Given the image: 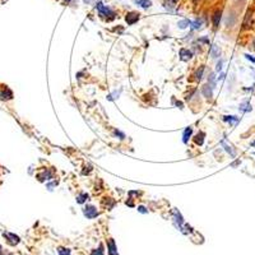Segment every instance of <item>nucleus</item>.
Returning a JSON list of instances; mask_svg holds the SVG:
<instances>
[{"instance_id": "3", "label": "nucleus", "mask_w": 255, "mask_h": 255, "mask_svg": "<svg viewBox=\"0 0 255 255\" xmlns=\"http://www.w3.org/2000/svg\"><path fill=\"white\" fill-rule=\"evenodd\" d=\"M125 21L128 24H134V23H137L139 21V14L138 13H135V12H131V13H128L126 17H125Z\"/></svg>"}, {"instance_id": "24", "label": "nucleus", "mask_w": 255, "mask_h": 255, "mask_svg": "<svg viewBox=\"0 0 255 255\" xmlns=\"http://www.w3.org/2000/svg\"><path fill=\"white\" fill-rule=\"evenodd\" d=\"M191 24H193V28L199 29V28L202 27V21H195V22H193Z\"/></svg>"}, {"instance_id": "17", "label": "nucleus", "mask_w": 255, "mask_h": 255, "mask_svg": "<svg viewBox=\"0 0 255 255\" xmlns=\"http://www.w3.org/2000/svg\"><path fill=\"white\" fill-rule=\"evenodd\" d=\"M87 199H88V194H86V193H82V194H79L78 197H76V202H78L79 204L84 203Z\"/></svg>"}, {"instance_id": "33", "label": "nucleus", "mask_w": 255, "mask_h": 255, "mask_svg": "<svg viewBox=\"0 0 255 255\" xmlns=\"http://www.w3.org/2000/svg\"><path fill=\"white\" fill-rule=\"evenodd\" d=\"M194 2H195V3H197V2H198V0H194Z\"/></svg>"}, {"instance_id": "30", "label": "nucleus", "mask_w": 255, "mask_h": 255, "mask_svg": "<svg viewBox=\"0 0 255 255\" xmlns=\"http://www.w3.org/2000/svg\"><path fill=\"white\" fill-rule=\"evenodd\" d=\"M138 210H139V212H142V213H147V210H146V208H144V207H139V208H138Z\"/></svg>"}, {"instance_id": "7", "label": "nucleus", "mask_w": 255, "mask_h": 255, "mask_svg": "<svg viewBox=\"0 0 255 255\" xmlns=\"http://www.w3.org/2000/svg\"><path fill=\"white\" fill-rule=\"evenodd\" d=\"M97 9H98V12H100L101 15H115L111 10L108 9L107 6H104V4H101V3L97 5Z\"/></svg>"}, {"instance_id": "4", "label": "nucleus", "mask_w": 255, "mask_h": 255, "mask_svg": "<svg viewBox=\"0 0 255 255\" xmlns=\"http://www.w3.org/2000/svg\"><path fill=\"white\" fill-rule=\"evenodd\" d=\"M253 18H254V12L253 10H249L248 14L245 17V21H244V28H250L253 26Z\"/></svg>"}, {"instance_id": "2", "label": "nucleus", "mask_w": 255, "mask_h": 255, "mask_svg": "<svg viewBox=\"0 0 255 255\" xmlns=\"http://www.w3.org/2000/svg\"><path fill=\"white\" fill-rule=\"evenodd\" d=\"M4 235V237L8 240V242H9L10 245H17V244H19V237L17 236V235H14V233H10V232H4L3 233Z\"/></svg>"}, {"instance_id": "27", "label": "nucleus", "mask_w": 255, "mask_h": 255, "mask_svg": "<svg viewBox=\"0 0 255 255\" xmlns=\"http://www.w3.org/2000/svg\"><path fill=\"white\" fill-rule=\"evenodd\" d=\"M114 134L116 135V137H120V139H124L125 138V135L121 131H119V130H114Z\"/></svg>"}, {"instance_id": "9", "label": "nucleus", "mask_w": 255, "mask_h": 255, "mask_svg": "<svg viewBox=\"0 0 255 255\" xmlns=\"http://www.w3.org/2000/svg\"><path fill=\"white\" fill-rule=\"evenodd\" d=\"M212 89H213V87L209 86V84H206V86H203V88H202V93L204 95V97H207V98H212Z\"/></svg>"}, {"instance_id": "12", "label": "nucleus", "mask_w": 255, "mask_h": 255, "mask_svg": "<svg viewBox=\"0 0 255 255\" xmlns=\"http://www.w3.org/2000/svg\"><path fill=\"white\" fill-rule=\"evenodd\" d=\"M204 137H206V134L204 133H198L197 135H195V138H194V142L197 146H203V143H204Z\"/></svg>"}, {"instance_id": "31", "label": "nucleus", "mask_w": 255, "mask_h": 255, "mask_svg": "<svg viewBox=\"0 0 255 255\" xmlns=\"http://www.w3.org/2000/svg\"><path fill=\"white\" fill-rule=\"evenodd\" d=\"M2 253H3V248H2V246H0V254H2Z\"/></svg>"}, {"instance_id": "22", "label": "nucleus", "mask_w": 255, "mask_h": 255, "mask_svg": "<svg viewBox=\"0 0 255 255\" xmlns=\"http://www.w3.org/2000/svg\"><path fill=\"white\" fill-rule=\"evenodd\" d=\"M223 120H225V121H230V123H231V121L237 123V121H239V119H237L236 116H225Z\"/></svg>"}, {"instance_id": "29", "label": "nucleus", "mask_w": 255, "mask_h": 255, "mask_svg": "<svg viewBox=\"0 0 255 255\" xmlns=\"http://www.w3.org/2000/svg\"><path fill=\"white\" fill-rule=\"evenodd\" d=\"M221 69H222V61H219V63L217 64V72H219Z\"/></svg>"}, {"instance_id": "18", "label": "nucleus", "mask_w": 255, "mask_h": 255, "mask_svg": "<svg viewBox=\"0 0 255 255\" xmlns=\"http://www.w3.org/2000/svg\"><path fill=\"white\" fill-rule=\"evenodd\" d=\"M57 253H59V255H70V250L68 248H63V246L57 248Z\"/></svg>"}, {"instance_id": "14", "label": "nucleus", "mask_w": 255, "mask_h": 255, "mask_svg": "<svg viewBox=\"0 0 255 255\" xmlns=\"http://www.w3.org/2000/svg\"><path fill=\"white\" fill-rule=\"evenodd\" d=\"M177 2H178V0H165V6L167 8V9H170V10H172V9H174V8L176 6Z\"/></svg>"}, {"instance_id": "25", "label": "nucleus", "mask_w": 255, "mask_h": 255, "mask_svg": "<svg viewBox=\"0 0 255 255\" xmlns=\"http://www.w3.org/2000/svg\"><path fill=\"white\" fill-rule=\"evenodd\" d=\"M223 146H225V148H226V151H227V152L230 153V155H231V156L233 157V156H235V152H233V151L231 149V147H230V146H227V144H225V143H223Z\"/></svg>"}, {"instance_id": "19", "label": "nucleus", "mask_w": 255, "mask_h": 255, "mask_svg": "<svg viewBox=\"0 0 255 255\" xmlns=\"http://www.w3.org/2000/svg\"><path fill=\"white\" fill-rule=\"evenodd\" d=\"M203 73H204V66H200V69H198L197 73H195V78H197L198 80H200L202 76H203Z\"/></svg>"}, {"instance_id": "15", "label": "nucleus", "mask_w": 255, "mask_h": 255, "mask_svg": "<svg viewBox=\"0 0 255 255\" xmlns=\"http://www.w3.org/2000/svg\"><path fill=\"white\" fill-rule=\"evenodd\" d=\"M191 131H193V129L189 126V128H186L185 129V131H184V135H182V140H184V143H188V140H189V138H190V135H191Z\"/></svg>"}, {"instance_id": "20", "label": "nucleus", "mask_w": 255, "mask_h": 255, "mask_svg": "<svg viewBox=\"0 0 255 255\" xmlns=\"http://www.w3.org/2000/svg\"><path fill=\"white\" fill-rule=\"evenodd\" d=\"M208 84L209 86H212V87H216V79H214V74H210V76H209V79H208Z\"/></svg>"}, {"instance_id": "8", "label": "nucleus", "mask_w": 255, "mask_h": 255, "mask_svg": "<svg viewBox=\"0 0 255 255\" xmlns=\"http://www.w3.org/2000/svg\"><path fill=\"white\" fill-rule=\"evenodd\" d=\"M221 15H222V12H221V10H216V12H214V14L212 15V22H213V26H214V28H217L218 26H219Z\"/></svg>"}, {"instance_id": "5", "label": "nucleus", "mask_w": 255, "mask_h": 255, "mask_svg": "<svg viewBox=\"0 0 255 255\" xmlns=\"http://www.w3.org/2000/svg\"><path fill=\"white\" fill-rule=\"evenodd\" d=\"M107 250H108V254L110 255H119L117 254V250H116V245H115L114 239H108L107 240Z\"/></svg>"}, {"instance_id": "11", "label": "nucleus", "mask_w": 255, "mask_h": 255, "mask_svg": "<svg viewBox=\"0 0 255 255\" xmlns=\"http://www.w3.org/2000/svg\"><path fill=\"white\" fill-rule=\"evenodd\" d=\"M0 97H2V100H12L13 93L8 87H5V89H3V92L0 93Z\"/></svg>"}, {"instance_id": "26", "label": "nucleus", "mask_w": 255, "mask_h": 255, "mask_svg": "<svg viewBox=\"0 0 255 255\" xmlns=\"http://www.w3.org/2000/svg\"><path fill=\"white\" fill-rule=\"evenodd\" d=\"M189 23H190L189 21H182V22H178V27H180V28H185Z\"/></svg>"}, {"instance_id": "16", "label": "nucleus", "mask_w": 255, "mask_h": 255, "mask_svg": "<svg viewBox=\"0 0 255 255\" xmlns=\"http://www.w3.org/2000/svg\"><path fill=\"white\" fill-rule=\"evenodd\" d=\"M210 53H212V56H213V57H218L221 55V50H219V47L217 45H213V46H212Z\"/></svg>"}, {"instance_id": "23", "label": "nucleus", "mask_w": 255, "mask_h": 255, "mask_svg": "<svg viewBox=\"0 0 255 255\" xmlns=\"http://www.w3.org/2000/svg\"><path fill=\"white\" fill-rule=\"evenodd\" d=\"M240 110H242V111H251V106L249 104H244L240 106Z\"/></svg>"}, {"instance_id": "28", "label": "nucleus", "mask_w": 255, "mask_h": 255, "mask_svg": "<svg viewBox=\"0 0 255 255\" xmlns=\"http://www.w3.org/2000/svg\"><path fill=\"white\" fill-rule=\"evenodd\" d=\"M245 56H246V59H249V60H251L253 63H255V57H253L251 55H249V54H246Z\"/></svg>"}, {"instance_id": "1", "label": "nucleus", "mask_w": 255, "mask_h": 255, "mask_svg": "<svg viewBox=\"0 0 255 255\" xmlns=\"http://www.w3.org/2000/svg\"><path fill=\"white\" fill-rule=\"evenodd\" d=\"M83 213L87 218L92 219V218H96L98 216V210H97L96 207H93V206H87V207L83 208Z\"/></svg>"}, {"instance_id": "32", "label": "nucleus", "mask_w": 255, "mask_h": 255, "mask_svg": "<svg viewBox=\"0 0 255 255\" xmlns=\"http://www.w3.org/2000/svg\"><path fill=\"white\" fill-rule=\"evenodd\" d=\"M65 2H70V0H65Z\"/></svg>"}, {"instance_id": "21", "label": "nucleus", "mask_w": 255, "mask_h": 255, "mask_svg": "<svg viewBox=\"0 0 255 255\" xmlns=\"http://www.w3.org/2000/svg\"><path fill=\"white\" fill-rule=\"evenodd\" d=\"M104 248H102V245H100V248H98V250L96 249V250H93L92 253H91V255H104V250H102Z\"/></svg>"}, {"instance_id": "13", "label": "nucleus", "mask_w": 255, "mask_h": 255, "mask_svg": "<svg viewBox=\"0 0 255 255\" xmlns=\"http://www.w3.org/2000/svg\"><path fill=\"white\" fill-rule=\"evenodd\" d=\"M134 3H135V4H138V5L142 6V8H144V9H147V8H149V6L152 5L151 0H134Z\"/></svg>"}, {"instance_id": "10", "label": "nucleus", "mask_w": 255, "mask_h": 255, "mask_svg": "<svg viewBox=\"0 0 255 255\" xmlns=\"http://www.w3.org/2000/svg\"><path fill=\"white\" fill-rule=\"evenodd\" d=\"M180 56H181V60L186 61V60H189V59H191L193 54H191V51H189V50L181 49V50H180Z\"/></svg>"}, {"instance_id": "6", "label": "nucleus", "mask_w": 255, "mask_h": 255, "mask_svg": "<svg viewBox=\"0 0 255 255\" xmlns=\"http://www.w3.org/2000/svg\"><path fill=\"white\" fill-rule=\"evenodd\" d=\"M102 206H104L106 209H112L114 208V206H115V200L112 199V198H108V197H106V198H104L102 199Z\"/></svg>"}]
</instances>
